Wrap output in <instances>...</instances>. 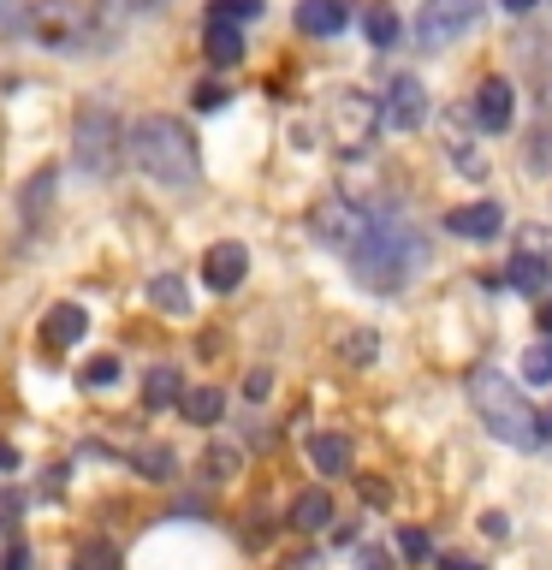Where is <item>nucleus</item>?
<instances>
[{
  "label": "nucleus",
  "mask_w": 552,
  "mask_h": 570,
  "mask_svg": "<svg viewBox=\"0 0 552 570\" xmlns=\"http://www.w3.org/2000/svg\"><path fill=\"white\" fill-rule=\"evenodd\" d=\"M546 434H552V410H546Z\"/></svg>",
  "instance_id": "a18cd8bd"
},
{
  "label": "nucleus",
  "mask_w": 552,
  "mask_h": 570,
  "mask_svg": "<svg viewBox=\"0 0 552 570\" xmlns=\"http://www.w3.org/2000/svg\"><path fill=\"white\" fill-rule=\"evenodd\" d=\"M481 0H422V12H416V42L427 53H440V48H452L457 36H470L481 24Z\"/></svg>",
  "instance_id": "423d86ee"
},
{
  "label": "nucleus",
  "mask_w": 552,
  "mask_h": 570,
  "mask_svg": "<svg viewBox=\"0 0 552 570\" xmlns=\"http://www.w3.org/2000/svg\"><path fill=\"white\" fill-rule=\"evenodd\" d=\"M309 458H315L321 475H345L351 470V440L345 434H315L309 440Z\"/></svg>",
  "instance_id": "4be33fe9"
},
{
  "label": "nucleus",
  "mask_w": 552,
  "mask_h": 570,
  "mask_svg": "<svg viewBox=\"0 0 552 570\" xmlns=\"http://www.w3.org/2000/svg\"><path fill=\"white\" fill-rule=\"evenodd\" d=\"M523 374L529 381H552V338H541V345L523 351Z\"/></svg>",
  "instance_id": "7c9ffc66"
},
{
  "label": "nucleus",
  "mask_w": 552,
  "mask_h": 570,
  "mask_svg": "<svg viewBox=\"0 0 552 570\" xmlns=\"http://www.w3.org/2000/svg\"><path fill=\"white\" fill-rule=\"evenodd\" d=\"M398 552L410 564H422V559H434V541H427L422 529H398Z\"/></svg>",
  "instance_id": "2f4dec72"
},
{
  "label": "nucleus",
  "mask_w": 552,
  "mask_h": 570,
  "mask_svg": "<svg viewBox=\"0 0 552 570\" xmlns=\"http://www.w3.org/2000/svg\"><path fill=\"white\" fill-rule=\"evenodd\" d=\"M12 470H18V445L0 440V475H12Z\"/></svg>",
  "instance_id": "a19ab883"
},
{
  "label": "nucleus",
  "mask_w": 552,
  "mask_h": 570,
  "mask_svg": "<svg viewBox=\"0 0 552 570\" xmlns=\"http://www.w3.org/2000/svg\"><path fill=\"white\" fill-rule=\"evenodd\" d=\"M131 470L149 475V481H172V475H178V458H172V445H137V452H131Z\"/></svg>",
  "instance_id": "b1692460"
},
{
  "label": "nucleus",
  "mask_w": 552,
  "mask_h": 570,
  "mask_svg": "<svg viewBox=\"0 0 552 570\" xmlns=\"http://www.w3.org/2000/svg\"><path fill=\"white\" fill-rule=\"evenodd\" d=\"M190 107H196V114H220V107H226V89H220V83H196V89H190Z\"/></svg>",
  "instance_id": "72a5a7b5"
},
{
  "label": "nucleus",
  "mask_w": 552,
  "mask_h": 570,
  "mask_svg": "<svg viewBox=\"0 0 552 570\" xmlns=\"http://www.w3.org/2000/svg\"><path fill=\"white\" fill-rule=\"evenodd\" d=\"M541 333H552V297L541 303Z\"/></svg>",
  "instance_id": "37998d69"
},
{
  "label": "nucleus",
  "mask_w": 552,
  "mask_h": 570,
  "mask_svg": "<svg viewBox=\"0 0 552 570\" xmlns=\"http://www.w3.org/2000/svg\"><path fill=\"white\" fill-rule=\"evenodd\" d=\"M374 114H381V131H416V125L427 119V89H422V78H392L386 83V96L374 101Z\"/></svg>",
  "instance_id": "1a4fd4ad"
},
{
  "label": "nucleus",
  "mask_w": 552,
  "mask_h": 570,
  "mask_svg": "<svg viewBox=\"0 0 552 570\" xmlns=\"http://www.w3.org/2000/svg\"><path fill=\"white\" fill-rule=\"evenodd\" d=\"M30 36H42L53 53H83L89 42H96V30H89L71 7H42V12H30Z\"/></svg>",
  "instance_id": "9b49d317"
},
{
  "label": "nucleus",
  "mask_w": 552,
  "mask_h": 570,
  "mask_svg": "<svg viewBox=\"0 0 552 570\" xmlns=\"http://www.w3.org/2000/svg\"><path fill=\"white\" fill-rule=\"evenodd\" d=\"M203 48H208L214 66H238V60H244V36H238V24H220V18H208Z\"/></svg>",
  "instance_id": "a211bd4d"
},
{
  "label": "nucleus",
  "mask_w": 552,
  "mask_h": 570,
  "mask_svg": "<svg viewBox=\"0 0 552 570\" xmlns=\"http://www.w3.org/2000/svg\"><path fill=\"white\" fill-rule=\"evenodd\" d=\"M363 30H368L374 48H392V42H398V18H392L386 7H374V12L363 18Z\"/></svg>",
  "instance_id": "c756f323"
},
{
  "label": "nucleus",
  "mask_w": 552,
  "mask_h": 570,
  "mask_svg": "<svg viewBox=\"0 0 552 570\" xmlns=\"http://www.w3.org/2000/svg\"><path fill=\"white\" fill-rule=\"evenodd\" d=\"M238 475V452H231V445H214L208 452V481H231Z\"/></svg>",
  "instance_id": "473e14b6"
},
{
  "label": "nucleus",
  "mask_w": 552,
  "mask_h": 570,
  "mask_svg": "<svg viewBox=\"0 0 552 570\" xmlns=\"http://www.w3.org/2000/svg\"><path fill=\"white\" fill-rule=\"evenodd\" d=\"M0 570H30V547H24V541H7V552H0Z\"/></svg>",
  "instance_id": "f704fd0d"
},
{
  "label": "nucleus",
  "mask_w": 552,
  "mask_h": 570,
  "mask_svg": "<svg viewBox=\"0 0 552 570\" xmlns=\"http://www.w3.org/2000/svg\"><path fill=\"white\" fill-rule=\"evenodd\" d=\"M345 24H351L345 0H297V30L303 36H338Z\"/></svg>",
  "instance_id": "dca6fc26"
},
{
  "label": "nucleus",
  "mask_w": 552,
  "mask_h": 570,
  "mask_svg": "<svg viewBox=\"0 0 552 570\" xmlns=\"http://www.w3.org/2000/svg\"><path fill=\"white\" fill-rule=\"evenodd\" d=\"M244 274H249V249L238 238H220L203 256V285H208V292H238Z\"/></svg>",
  "instance_id": "f8f14e48"
},
{
  "label": "nucleus",
  "mask_w": 552,
  "mask_h": 570,
  "mask_svg": "<svg viewBox=\"0 0 552 570\" xmlns=\"http://www.w3.org/2000/svg\"><path fill=\"white\" fill-rule=\"evenodd\" d=\"M327 125H333V142L345 155H363L374 131H381V114H374V101L363 96V89H338L333 107H327Z\"/></svg>",
  "instance_id": "6e6552de"
},
{
  "label": "nucleus",
  "mask_w": 552,
  "mask_h": 570,
  "mask_svg": "<svg viewBox=\"0 0 552 570\" xmlns=\"http://www.w3.org/2000/svg\"><path fill=\"white\" fill-rule=\"evenodd\" d=\"M48 190H53V167L30 173V185H24V220H42V208H48Z\"/></svg>",
  "instance_id": "cd10ccee"
},
{
  "label": "nucleus",
  "mask_w": 552,
  "mask_h": 570,
  "mask_svg": "<svg viewBox=\"0 0 552 570\" xmlns=\"http://www.w3.org/2000/svg\"><path fill=\"white\" fill-rule=\"evenodd\" d=\"M285 517H292V529H297V534H321V529L333 523V493H327V488H303V493L292 499V511H285Z\"/></svg>",
  "instance_id": "f3484780"
},
{
  "label": "nucleus",
  "mask_w": 552,
  "mask_h": 570,
  "mask_svg": "<svg viewBox=\"0 0 552 570\" xmlns=\"http://www.w3.org/2000/svg\"><path fill=\"white\" fill-rule=\"evenodd\" d=\"M267 386H274V374H267V368H256V374L244 381V399H249V404H262V399H267Z\"/></svg>",
  "instance_id": "e433bc0d"
},
{
  "label": "nucleus",
  "mask_w": 552,
  "mask_h": 570,
  "mask_svg": "<svg viewBox=\"0 0 552 570\" xmlns=\"http://www.w3.org/2000/svg\"><path fill=\"white\" fill-rule=\"evenodd\" d=\"M149 303L160 315H190V292H185V279H178V274H155L149 279Z\"/></svg>",
  "instance_id": "5701e85b"
},
{
  "label": "nucleus",
  "mask_w": 552,
  "mask_h": 570,
  "mask_svg": "<svg viewBox=\"0 0 552 570\" xmlns=\"http://www.w3.org/2000/svg\"><path fill=\"white\" fill-rule=\"evenodd\" d=\"M178 410H185V422L214 428V422H220V410H226V399L214 386H185V392H178Z\"/></svg>",
  "instance_id": "6ab92c4d"
},
{
  "label": "nucleus",
  "mask_w": 552,
  "mask_h": 570,
  "mask_svg": "<svg viewBox=\"0 0 552 570\" xmlns=\"http://www.w3.org/2000/svg\"><path fill=\"white\" fill-rule=\"evenodd\" d=\"M208 18H220V24H249V18H262V0H208Z\"/></svg>",
  "instance_id": "bb28decb"
},
{
  "label": "nucleus",
  "mask_w": 552,
  "mask_h": 570,
  "mask_svg": "<svg viewBox=\"0 0 552 570\" xmlns=\"http://www.w3.org/2000/svg\"><path fill=\"white\" fill-rule=\"evenodd\" d=\"M374 351H381V338H374L368 327H356V333L338 338V356H345V363H374Z\"/></svg>",
  "instance_id": "c85d7f7f"
},
{
  "label": "nucleus",
  "mask_w": 552,
  "mask_h": 570,
  "mask_svg": "<svg viewBox=\"0 0 552 570\" xmlns=\"http://www.w3.org/2000/svg\"><path fill=\"white\" fill-rule=\"evenodd\" d=\"M125 155L142 167V178H155V185H167V190H190L196 178H203V155H196L190 125L172 119V114H142L131 131H125Z\"/></svg>",
  "instance_id": "f257e3e1"
},
{
  "label": "nucleus",
  "mask_w": 552,
  "mask_h": 570,
  "mask_svg": "<svg viewBox=\"0 0 552 570\" xmlns=\"http://www.w3.org/2000/svg\"><path fill=\"white\" fill-rule=\"evenodd\" d=\"M440 149H445V160L463 173V178H487V155H481V142H475V131H470V114H440Z\"/></svg>",
  "instance_id": "9d476101"
},
{
  "label": "nucleus",
  "mask_w": 552,
  "mask_h": 570,
  "mask_svg": "<svg viewBox=\"0 0 552 570\" xmlns=\"http://www.w3.org/2000/svg\"><path fill=\"white\" fill-rule=\"evenodd\" d=\"M505 279L516 285V292H529V297H546L552 292V226H529L523 238H516Z\"/></svg>",
  "instance_id": "0eeeda50"
},
{
  "label": "nucleus",
  "mask_w": 552,
  "mask_h": 570,
  "mask_svg": "<svg viewBox=\"0 0 552 570\" xmlns=\"http://www.w3.org/2000/svg\"><path fill=\"white\" fill-rule=\"evenodd\" d=\"M470 404H475V416L487 422L493 440L516 445V452H541L546 445V416L523 399V386L505 381L499 368H475L470 374Z\"/></svg>",
  "instance_id": "7ed1b4c3"
},
{
  "label": "nucleus",
  "mask_w": 552,
  "mask_h": 570,
  "mask_svg": "<svg viewBox=\"0 0 552 570\" xmlns=\"http://www.w3.org/2000/svg\"><path fill=\"white\" fill-rule=\"evenodd\" d=\"M470 114H475L481 131H505L511 114H516L511 83H505V78H481V83H475V107H470Z\"/></svg>",
  "instance_id": "ddd939ff"
},
{
  "label": "nucleus",
  "mask_w": 552,
  "mask_h": 570,
  "mask_svg": "<svg viewBox=\"0 0 552 570\" xmlns=\"http://www.w3.org/2000/svg\"><path fill=\"white\" fill-rule=\"evenodd\" d=\"M18 511H24V493H18V488H0V523H18Z\"/></svg>",
  "instance_id": "c9c22d12"
},
{
  "label": "nucleus",
  "mask_w": 552,
  "mask_h": 570,
  "mask_svg": "<svg viewBox=\"0 0 552 570\" xmlns=\"http://www.w3.org/2000/svg\"><path fill=\"white\" fill-rule=\"evenodd\" d=\"M83 333H89V315L78 309V303H53L48 321H42V345L48 351H71Z\"/></svg>",
  "instance_id": "2eb2a0df"
},
{
  "label": "nucleus",
  "mask_w": 552,
  "mask_h": 570,
  "mask_svg": "<svg viewBox=\"0 0 552 570\" xmlns=\"http://www.w3.org/2000/svg\"><path fill=\"white\" fill-rule=\"evenodd\" d=\"M422 232L410 226V220H392V214H374V226H368V238L351 249V267H356V279L368 285V292H404L410 274L422 267Z\"/></svg>",
  "instance_id": "f03ea898"
},
{
  "label": "nucleus",
  "mask_w": 552,
  "mask_h": 570,
  "mask_svg": "<svg viewBox=\"0 0 552 570\" xmlns=\"http://www.w3.org/2000/svg\"><path fill=\"white\" fill-rule=\"evenodd\" d=\"M71 160L89 173V178H114L119 160H125V125L107 101H83L78 107V125H71Z\"/></svg>",
  "instance_id": "20e7f679"
},
{
  "label": "nucleus",
  "mask_w": 552,
  "mask_h": 570,
  "mask_svg": "<svg viewBox=\"0 0 552 570\" xmlns=\"http://www.w3.org/2000/svg\"><path fill=\"white\" fill-rule=\"evenodd\" d=\"M178 392H185V381H178V368H172V363H160V368L142 374V404H149V410L178 404Z\"/></svg>",
  "instance_id": "412c9836"
},
{
  "label": "nucleus",
  "mask_w": 552,
  "mask_h": 570,
  "mask_svg": "<svg viewBox=\"0 0 552 570\" xmlns=\"http://www.w3.org/2000/svg\"><path fill=\"white\" fill-rule=\"evenodd\" d=\"M114 381H119V356H114V351H107V356H89L83 374H78V386H83V392H107Z\"/></svg>",
  "instance_id": "393cba45"
},
{
  "label": "nucleus",
  "mask_w": 552,
  "mask_h": 570,
  "mask_svg": "<svg viewBox=\"0 0 552 570\" xmlns=\"http://www.w3.org/2000/svg\"><path fill=\"white\" fill-rule=\"evenodd\" d=\"M481 534H493V541H505V534H511L505 511H487V517H481Z\"/></svg>",
  "instance_id": "4c0bfd02"
},
{
  "label": "nucleus",
  "mask_w": 552,
  "mask_h": 570,
  "mask_svg": "<svg viewBox=\"0 0 552 570\" xmlns=\"http://www.w3.org/2000/svg\"><path fill=\"white\" fill-rule=\"evenodd\" d=\"M119 547L107 541V534H83L78 547H71V570H119Z\"/></svg>",
  "instance_id": "aec40b11"
},
{
  "label": "nucleus",
  "mask_w": 552,
  "mask_h": 570,
  "mask_svg": "<svg viewBox=\"0 0 552 570\" xmlns=\"http://www.w3.org/2000/svg\"><path fill=\"white\" fill-rule=\"evenodd\" d=\"M107 7H114V12H155L160 0H107Z\"/></svg>",
  "instance_id": "ea45409f"
},
{
  "label": "nucleus",
  "mask_w": 552,
  "mask_h": 570,
  "mask_svg": "<svg viewBox=\"0 0 552 570\" xmlns=\"http://www.w3.org/2000/svg\"><path fill=\"white\" fill-rule=\"evenodd\" d=\"M499 226H505V208L499 203H463V208H452L445 214V232L452 238H499Z\"/></svg>",
  "instance_id": "4468645a"
},
{
  "label": "nucleus",
  "mask_w": 552,
  "mask_h": 570,
  "mask_svg": "<svg viewBox=\"0 0 552 570\" xmlns=\"http://www.w3.org/2000/svg\"><path fill=\"white\" fill-rule=\"evenodd\" d=\"M534 7V0H505V12H529Z\"/></svg>",
  "instance_id": "c03bdc74"
},
{
  "label": "nucleus",
  "mask_w": 552,
  "mask_h": 570,
  "mask_svg": "<svg viewBox=\"0 0 552 570\" xmlns=\"http://www.w3.org/2000/svg\"><path fill=\"white\" fill-rule=\"evenodd\" d=\"M279 570H321V559H292V564H279Z\"/></svg>",
  "instance_id": "79ce46f5"
},
{
  "label": "nucleus",
  "mask_w": 552,
  "mask_h": 570,
  "mask_svg": "<svg viewBox=\"0 0 552 570\" xmlns=\"http://www.w3.org/2000/svg\"><path fill=\"white\" fill-rule=\"evenodd\" d=\"M30 36V7L24 0H0V42H18Z\"/></svg>",
  "instance_id": "a878e982"
},
{
  "label": "nucleus",
  "mask_w": 552,
  "mask_h": 570,
  "mask_svg": "<svg viewBox=\"0 0 552 570\" xmlns=\"http://www.w3.org/2000/svg\"><path fill=\"white\" fill-rule=\"evenodd\" d=\"M440 570H487V564H475V559H463V552H440Z\"/></svg>",
  "instance_id": "58836bf2"
},
{
  "label": "nucleus",
  "mask_w": 552,
  "mask_h": 570,
  "mask_svg": "<svg viewBox=\"0 0 552 570\" xmlns=\"http://www.w3.org/2000/svg\"><path fill=\"white\" fill-rule=\"evenodd\" d=\"M368 226H374V214L356 203V196H321L309 208V238L327 244V249H345V256L368 238Z\"/></svg>",
  "instance_id": "39448f33"
}]
</instances>
